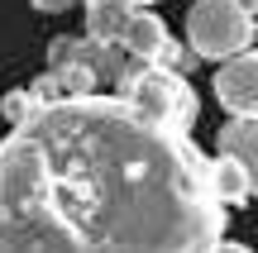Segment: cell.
<instances>
[{"label": "cell", "instance_id": "6da1fadb", "mask_svg": "<svg viewBox=\"0 0 258 253\" xmlns=\"http://www.w3.org/2000/svg\"><path fill=\"white\" fill-rule=\"evenodd\" d=\"M211 162L124 96H57L0 139V248H215Z\"/></svg>", "mask_w": 258, "mask_h": 253}, {"label": "cell", "instance_id": "7a4b0ae2", "mask_svg": "<svg viewBox=\"0 0 258 253\" xmlns=\"http://www.w3.org/2000/svg\"><path fill=\"white\" fill-rule=\"evenodd\" d=\"M115 96H124L144 115H153L163 124H177V129L196 124V91L186 86V72H172L163 62H148V57L124 62L120 81H115Z\"/></svg>", "mask_w": 258, "mask_h": 253}, {"label": "cell", "instance_id": "3957f363", "mask_svg": "<svg viewBox=\"0 0 258 253\" xmlns=\"http://www.w3.org/2000/svg\"><path fill=\"white\" fill-rule=\"evenodd\" d=\"M258 38V19L244 0H196L186 10V43L196 48V57H225L253 48Z\"/></svg>", "mask_w": 258, "mask_h": 253}, {"label": "cell", "instance_id": "277c9868", "mask_svg": "<svg viewBox=\"0 0 258 253\" xmlns=\"http://www.w3.org/2000/svg\"><path fill=\"white\" fill-rule=\"evenodd\" d=\"M215 101L230 115L258 120V48H244V53L220 62V72H215Z\"/></svg>", "mask_w": 258, "mask_h": 253}, {"label": "cell", "instance_id": "5b68a950", "mask_svg": "<svg viewBox=\"0 0 258 253\" xmlns=\"http://www.w3.org/2000/svg\"><path fill=\"white\" fill-rule=\"evenodd\" d=\"M172 43L167 38V24L153 15V10H134L129 15V29H124V38H120V48L129 57H148V62H158V53Z\"/></svg>", "mask_w": 258, "mask_h": 253}, {"label": "cell", "instance_id": "8992f818", "mask_svg": "<svg viewBox=\"0 0 258 253\" xmlns=\"http://www.w3.org/2000/svg\"><path fill=\"white\" fill-rule=\"evenodd\" d=\"M215 148H220V153H234V158L249 167V187H253V196H258V120L230 115V124L215 134Z\"/></svg>", "mask_w": 258, "mask_h": 253}, {"label": "cell", "instance_id": "52a82bcc", "mask_svg": "<svg viewBox=\"0 0 258 253\" xmlns=\"http://www.w3.org/2000/svg\"><path fill=\"white\" fill-rule=\"evenodd\" d=\"M134 10H139L134 0H86V34L101 43H120Z\"/></svg>", "mask_w": 258, "mask_h": 253}, {"label": "cell", "instance_id": "ba28073f", "mask_svg": "<svg viewBox=\"0 0 258 253\" xmlns=\"http://www.w3.org/2000/svg\"><path fill=\"white\" fill-rule=\"evenodd\" d=\"M211 187H215V196H220L225 206H244V201L253 196L249 167H244L234 153H215V162H211Z\"/></svg>", "mask_w": 258, "mask_h": 253}, {"label": "cell", "instance_id": "9c48e42d", "mask_svg": "<svg viewBox=\"0 0 258 253\" xmlns=\"http://www.w3.org/2000/svg\"><path fill=\"white\" fill-rule=\"evenodd\" d=\"M53 72L62 76V91H67V96H91L96 86H101V76H96L86 62H77V57H72L67 67H53Z\"/></svg>", "mask_w": 258, "mask_h": 253}, {"label": "cell", "instance_id": "30bf717a", "mask_svg": "<svg viewBox=\"0 0 258 253\" xmlns=\"http://www.w3.org/2000/svg\"><path fill=\"white\" fill-rule=\"evenodd\" d=\"M38 105H43V101H38V96L29 91V86H24V91H19V86H15V91H5V96H0V115H5L10 124H24L29 115L38 110Z\"/></svg>", "mask_w": 258, "mask_h": 253}, {"label": "cell", "instance_id": "8fae6325", "mask_svg": "<svg viewBox=\"0 0 258 253\" xmlns=\"http://www.w3.org/2000/svg\"><path fill=\"white\" fill-rule=\"evenodd\" d=\"M72 57H77V38L57 34L53 43H48V62H53V67H67V62H72Z\"/></svg>", "mask_w": 258, "mask_h": 253}, {"label": "cell", "instance_id": "7c38bea8", "mask_svg": "<svg viewBox=\"0 0 258 253\" xmlns=\"http://www.w3.org/2000/svg\"><path fill=\"white\" fill-rule=\"evenodd\" d=\"M29 91H34L38 101H57V96H67V91H62V76H57V72H43L34 86H29Z\"/></svg>", "mask_w": 258, "mask_h": 253}, {"label": "cell", "instance_id": "4fadbf2b", "mask_svg": "<svg viewBox=\"0 0 258 253\" xmlns=\"http://www.w3.org/2000/svg\"><path fill=\"white\" fill-rule=\"evenodd\" d=\"M29 5H34V10H43V15H62L72 0H29Z\"/></svg>", "mask_w": 258, "mask_h": 253}, {"label": "cell", "instance_id": "5bb4252c", "mask_svg": "<svg viewBox=\"0 0 258 253\" xmlns=\"http://www.w3.org/2000/svg\"><path fill=\"white\" fill-rule=\"evenodd\" d=\"M249 244H239V239H220V244H215V253H244Z\"/></svg>", "mask_w": 258, "mask_h": 253}, {"label": "cell", "instance_id": "9a60e30c", "mask_svg": "<svg viewBox=\"0 0 258 253\" xmlns=\"http://www.w3.org/2000/svg\"><path fill=\"white\" fill-rule=\"evenodd\" d=\"M244 5H249V10H253V15H258V0H244Z\"/></svg>", "mask_w": 258, "mask_h": 253}, {"label": "cell", "instance_id": "2e32d148", "mask_svg": "<svg viewBox=\"0 0 258 253\" xmlns=\"http://www.w3.org/2000/svg\"><path fill=\"white\" fill-rule=\"evenodd\" d=\"M134 5H153V0H134Z\"/></svg>", "mask_w": 258, "mask_h": 253}]
</instances>
